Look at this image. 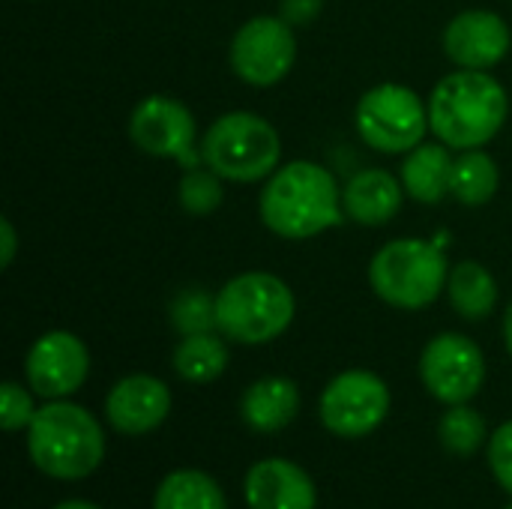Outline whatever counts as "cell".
<instances>
[{"mask_svg": "<svg viewBox=\"0 0 512 509\" xmlns=\"http://www.w3.org/2000/svg\"><path fill=\"white\" fill-rule=\"evenodd\" d=\"M342 189L318 162H288L267 177L261 192L264 225L285 240H309L342 222Z\"/></svg>", "mask_w": 512, "mask_h": 509, "instance_id": "1", "label": "cell"}, {"mask_svg": "<svg viewBox=\"0 0 512 509\" xmlns=\"http://www.w3.org/2000/svg\"><path fill=\"white\" fill-rule=\"evenodd\" d=\"M510 111L507 90L486 69H459L441 78L429 96V129L453 150L489 144Z\"/></svg>", "mask_w": 512, "mask_h": 509, "instance_id": "2", "label": "cell"}, {"mask_svg": "<svg viewBox=\"0 0 512 509\" xmlns=\"http://www.w3.org/2000/svg\"><path fill=\"white\" fill-rule=\"evenodd\" d=\"M33 465L54 480H84L105 459V435L90 411L72 402H48L27 426Z\"/></svg>", "mask_w": 512, "mask_h": 509, "instance_id": "3", "label": "cell"}, {"mask_svg": "<svg viewBox=\"0 0 512 509\" xmlns=\"http://www.w3.org/2000/svg\"><path fill=\"white\" fill-rule=\"evenodd\" d=\"M294 294L273 273H240L216 294V330L240 345L279 339L294 321Z\"/></svg>", "mask_w": 512, "mask_h": 509, "instance_id": "4", "label": "cell"}, {"mask_svg": "<svg viewBox=\"0 0 512 509\" xmlns=\"http://www.w3.org/2000/svg\"><path fill=\"white\" fill-rule=\"evenodd\" d=\"M279 156V132L252 111L222 114L201 141V165L234 183H255L270 177L279 168Z\"/></svg>", "mask_w": 512, "mask_h": 509, "instance_id": "5", "label": "cell"}, {"mask_svg": "<svg viewBox=\"0 0 512 509\" xmlns=\"http://www.w3.org/2000/svg\"><path fill=\"white\" fill-rule=\"evenodd\" d=\"M450 267L444 252L417 237L393 240L369 264L372 291L396 309H426L447 288Z\"/></svg>", "mask_w": 512, "mask_h": 509, "instance_id": "6", "label": "cell"}, {"mask_svg": "<svg viewBox=\"0 0 512 509\" xmlns=\"http://www.w3.org/2000/svg\"><path fill=\"white\" fill-rule=\"evenodd\" d=\"M354 123L372 150L408 153L429 132V102L405 84H378L360 99Z\"/></svg>", "mask_w": 512, "mask_h": 509, "instance_id": "7", "label": "cell"}, {"mask_svg": "<svg viewBox=\"0 0 512 509\" xmlns=\"http://www.w3.org/2000/svg\"><path fill=\"white\" fill-rule=\"evenodd\" d=\"M390 414L387 384L366 369L336 375L321 396V423L339 438H363Z\"/></svg>", "mask_w": 512, "mask_h": 509, "instance_id": "8", "label": "cell"}, {"mask_svg": "<svg viewBox=\"0 0 512 509\" xmlns=\"http://www.w3.org/2000/svg\"><path fill=\"white\" fill-rule=\"evenodd\" d=\"M297 57L294 27L282 15L249 18L231 39V69L255 87L282 81Z\"/></svg>", "mask_w": 512, "mask_h": 509, "instance_id": "9", "label": "cell"}, {"mask_svg": "<svg viewBox=\"0 0 512 509\" xmlns=\"http://www.w3.org/2000/svg\"><path fill=\"white\" fill-rule=\"evenodd\" d=\"M420 378L438 402L465 405L480 393L486 381L483 351L462 333H441L423 348Z\"/></svg>", "mask_w": 512, "mask_h": 509, "instance_id": "10", "label": "cell"}, {"mask_svg": "<svg viewBox=\"0 0 512 509\" xmlns=\"http://www.w3.org/2000/svg\"><path fill=\"white\" fill-rule=\"evenodd\" d=\"M129 135L135 147L159 159H177L180 165L198 168L201 150L195 153V117L192 111L171 96H147L135 105L129 117Z\"/></svg>", "mask_w": 512, "mask_h": 509, "instance_id": "11", "label": "cell"}, {"mask_svg": "<svg viewBox=\"0 0 512 509\" xmlns=\"http://www.w3.org/2000/svg\"><path fill=\"white\" fill-rule=\"evenodd\" d=\"M90 372V354L84 342L66 330H51L33 342L24 360L27 384L42 399L72 396Z\"/></svg>", "mask_w": 512, "mask_h": 509, "instance_id": "12", "label": "cell"}, {"mask_svg": "<svg viewBox=\"0 0 512 509\" xmlns=\"http://www.w3.org/2000/svg\"><path fill=\"white\" fill-rule=\"evenodd\" d=\"M510 27L498 12H459L444 30V51L462 69H492L510 51Z\"/></svg>", "mask_w": 512, "mask_h": 509, "instance_id": "13", "label": "cell"}, {"mask_svg": "<svg viewBox=\"0 0 512 509\" xmlns=\"http://www.w3.org/2000/svg\"><path fill=\"white\" fill-rule=\"evenodd\" d=\"M171 390L153 375H129L117 381L105 399L108 423L123 435H147L165 423Z\"/></svg>", "mask_w": 512, "mask_h": 509, "instance_id": "14", "label": "cell"}, {"mask_svg": "<svg viewBox=\"0 0 512 509\" xmlns=\"http://www.w3.org/2000/svg\"><path fill=\"white\" fill-rule=\"evenodd\" d=\"M243 492L249 509H315L318 504L312 477L288 459H264L252 465Z\"/></svg>", "mask_w": 512, "mask_h": 509, "instance_id": "15", "label": "cell"}, {"mask_svg": "<svg viewBox=\"0 0 512 509\" xmlns=\"http://www.w3.org/2000/svg\"><path fill=\"white\" fill-rule=\"evenodd\" d=\"M405 186L384 168H366L342 189V207L348 219L360 225H387L402 210Z\"/></svg>", "mask_w": 512, "mask_h": 509, "instance_id": "16", "label": "cell"}, {"mask_svg": "<svg viewBox=\"0 0 512 509\" xmlns=\"http://www.w3.org/2000/svg\"><path fill=\"white\" fill-rule=\"evenodd\" d=\"M444 141H423L414 150H408L402 162V186L405 192L420 204H441L447 195H453V168L456 159Z\"/></svg>", "mask_w": 512, "mask_h": 509, "instance_id": "17", "label": "cell"}, {"mask_svg": "<svg viewBox=\"0 0 512 509\" xmlns=\"http://www.w3.org/2000/svg\"><path fill=\"white\" fill-rule=\"evenodd\" d=\"M297 411H300V390L294 381L279 378V375L255 381L240 399L243 423L261 435L288 429L294 423Z\"/></svg>", "mask_w": 512, "mask_h": 509, "instance_id": "18", "label": "cell"}, {"mask_svg": "<svg viewBox=\"0 0 512 509\" xmlns=\"http://www.w3.org/2000/svg\"><path fill=\"white\" fill-rule=\"evenodd\" d=\"M447 294H450L453 309L468 321H483L498 306V282L477 261H462L450 270Z\"/></svg>", "mask_w": 512, "mask_h": 509, "instance_id": "19", "label": "cell"}, {"mask_svg": "<svg viewBox=\"0 0 512 509\" xmlns=\"http://www.w3.org/2000/svg\"><path fill=\"white\" fill-rule=\"evenodd\" d=\"M153 509H228V504L219 483L204 471H174L159 483Z\"/></svg>", "mask_w": 512, "mask_h": 509, "instance_id": "20", "label": "cell"}, {"mask_svg": "<svg viewBox=\"0 0 512 509\" xmlns=\"http://www.w3.org/2000/svg\"><path fill=\"white\" fill-rule=\"evenodd\" d=\"M498 186H501V171H498V162L486 150L477 147V150H462V156H456V168H453L456 201L468 207L489 204Z\"/></svg>", "mask_w": 512, "mask_h": 509, "instance_id": "21", "label": "cell"}, {"mask_svg": "<svg viewBox=\"0 0 512 509\" xmlns=\"http://www.w3.org/2000/svg\"><path fill=\"white\" fill-rule=\"evenodd\" d=\"M228 366V348L213 333L183 336V342L174 351V369L189 384H210L216 381Z\"/></svg>", "mask_w": 512, "mask_h": 509, "instance_id": "22", "label": "cell"}, {"mask_svg": "<svg viewBox=\"0 0 512 509\" xmlns=\"http://www.w3.org/2000/svg\"><path fill=\"white\" fill-rule=\"evenodd\" d=\"M441 444L453 456H474L486 441V420L468 405H450L438 426Z\"/></svg>", "mask_w": 512, "mask_h": 509, "instance_id": "23", "label": "cell"}, {"mask_svg": "<svg viewBox=\"0 0 512 509\" xmlns=\"http://www.w3.org/2000/svg\"><path fill=\"white\" fill-rule=\"evenodd\" d=\"M168 318L180 336H198L216 330V297L204 288H186L171 300Z\"/></svg>", "mask_w": 512, "mask_h": 509, "instance_id": "24", "label": "cell"}, {"mask_svg": "<svg viewBox=\"0 0 512 509\" xmlns=\"http://www.w3.org/2000/svg\"><path fill=\"white\" fill-rule=\"evenodd\" d=\"M222 177L216 171L204 168H189L180 180V204L192 216H207L222 204Z\"/></svg>", "mask_w": 512, "mask_h": 509, "instance_id": "25", "label": "cell"}, {"mask_svg": "<svg viewBox=\"0 0 512 509\" xmlns=\"http://www.w3.org/2000/svg\"><path fill=\"white\" fill-rule=\"evenodd\" d=\"M36 417V408H33V399L27 396V390L15 381H6L0 387V420H3V429L6 432H18V429H27Z\"/></svg>", "mask_w": 512, "mask_h": 509, "instance_id": "26", "label": "cell"}, {"mask_svg": "<svg viewBox=\"0 0 512 509\" xmlns=\"http://www.w3.org/2000/svg\"><path fill=\"white\" fill-rule=\"evenodd\" d=\"M489 465L495 480L512 495V420L504 423L489 441Z\"/></svg>", "mask_w": 512, "mask_h": 509, "instance_id": "27", "label": "cell"}, {"mask_svg": "<svg viewBox=\"0 0 512 509\" xmlns=\"http://www.w3.org/2000/svg\"><path fill=\"white\" fill-rule=\"evenodd\" d=\"M324 9V0H279V15L291 27H306L312 24Z\"/></svg>", "mask_w": 512, "mask_h": 509, "instance_id": "28", "label": "cell"}, {"mask_svg": "<svg viewBox=\"0 0 512 509\" xmlns=\"http://www.w3.org/2000/svg\"><path fill=\"white\" fill-rule=\"evenodd\" d=\"M15 249H18V237H15V228L9 219L0 222V267L6 270L15 258Z\"/></svg>", "mask_w": 512, "mask_h": 509, "instance_id": "29", "label": "cell"}, {"mask_svg": "<svg viewBox=\"0 0 512 509\" xmlns=\"http://www.w3.org/2000/svg\"><path fill=\"white\" fill-rule=\"evenodd\" d=\"M504 342H507V351H510L512 357V303L510 309H507V315H504Z\"/></svg>", "mask_w": 512, "mask_h": 509, "instance_id": "30", "label": "cell"}, {"mask_svg": "<svg viewBox=\"0 0 512 509\" xmlns=\"http://www.w3.org/2000/svg\"><path fill=\"white\" fill-rule=\"evenodd\" d=\"M54 509H99L96 504H87V501H63V504H57Z\"/></svg>", "mask_w": 512, "mask_h": 509, "instance_id": "31", "label": "cell"}, {"mask_svg": "<svg viewBox=\"0 0 512 509\" xmlns=\"http://www.w3.org/2000/svg\"><path fill=\"white\" fill-rule=\"evenodd\" d=\"M504 509H512V504H510V507H504Z\"/></svg>", "mask_w": 512, "mask_h": 509, "instance_id": "32", "label": "cell"}]
</instances>
